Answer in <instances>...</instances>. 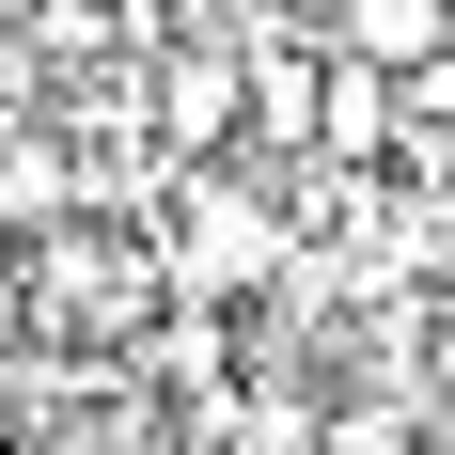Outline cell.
I'll return each mask as SVG.
<instances>
[{
	"instance_id": "1",
	"label": "cell",
	"mask_w": 455,
	"mask_h": 455,
	"mask_svg": "<svg viewBox=\"0 0 455 455\" xmlns=\"http://www.w3.org/2000/svg\"><path fill=\"white\" fill-rule=\"evenodd\" d=\"M393 141H409V79H393V63H362V47H330L315 157H362V173H393Z\"/></svg>"
},
{
	"instance_id": "2",
	"label": "cell",
	"mask_w": 455,
	"mask_h": 455,
	"mask_svg": "<svg viewBox=\"0 0 455 455\" xmlns=\"http://www.w3.org/2000/svg\"><path fill=\"white\" fill-rule=\"evenodd\" d=\"M330 47H362V63H393V79H424V63H455V0H330Z\"/></svg>"
}]
</instances>
